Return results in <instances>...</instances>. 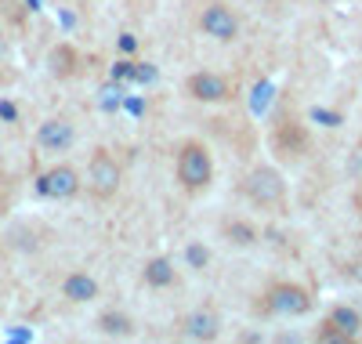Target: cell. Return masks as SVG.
<instances>
[{
    "label": "cell",
    "mask_w": 362,
    "mask_h": 344,
    "mask_svg": "<svg viewBox=\"0 0 362 344\" xmlns=\"http://www.w3.org/2000/svg\"><path fill=\"white\" fill-rule=\"evenodd\" d=\"M210 174H214V167H210V152L203 145H185L181 149L177 178H181L185 189H203V185H210Z\"/></svg>",
    "instance_id": "obj_1"
},
{
    "label": "cell",
    "mask_w": 362,
    "mask_h": 344,
    "mask_svg": "<svg viewBox=\"0 0 362 344\" xmlns=\"http://www.w3.org/2000/svg\"><path fill=\"white\" fill-rule=\"evenodd\" d=\"M247 196L261 207H272V203H283L286 200V181L279 178V171H272V167H257L250 171L247 178Z\"/></svg>",
    "instance_id": "obj_2"
},
{
    "label": "cell",
    "mask_w": 362,
    "mask_h": 344,
    "mask_svg": "<svg viewBox=\"0 0 362 344\" xmlns=\"http://www.w3.org/2000/svg\"><path fill=\"white\" fill-rule=\"evenodd\" d=\"M308 304H312V297L300 287H293V283H279V287H272V294H268V308L276 311V316H305Z\"/></svg>",
    "instance_id": "obj_3"
},
{
    "label": "cell",
    "mask_w": 362,
    "mask_h": 344,
    "mask_svg": "<svg viewBox=\"0 0 362 344\" xmlns=\"http://www.w3.org/2000/svg\"><path fill=\"white\" fill-rule=\"evenodd\" d=\"M87 178H90V189H95L98 196H112L119 189V164L112 160L109 152H95Z\"/></svg>",
    "instance_id": "obj_4"
},
{
    "label": "cell",
    "mask_w": 362,
    "mask_h": 344,
    "mask_svg": "<svg viewBox=\"0 0 362 344\" xmlns=\"http://www.w3.org/2000/svg\"><path fill=\"white\" fill-rule=\"evenodd\" d=\"M199 25H203V33H206V37H214V40H235V33H239V22H235V15H232L225 4H210V8H203Z\"/></svg>",
    "instance_id": "obj_5"
},
{
    "label": "cell",
    "mask_w": 362,
    "mask_h": 344,
    "mask_svg": "<svg viewBox=\"0 0 362 344\" xmlns=\"http://www.w3.org/2000/svg\"><path fill=\"white\" fill-rule=\"evenodd\" d=\"M37 189L47 200H69L76 193V171L73 167H51L47 174H40Z\"/></svg>",
    "instance_id": "obj_6"
},
{
    "label": "cell",
    "mask_w": 362,
    "mask_h": 344,
    "mask_svg": "<svg viewBox=\"0 0 362 344\" xmlns=\"http://www.w3.org/2000/svg\"><path fill=\"white\" fill-rule=\"evenodd\" d=\"M189 91L199 102H221V98H228V80L218 73H196L189 80Z\"/></svg>",
    "instance_id": "obj_7"
},
{
    "label": "cell",
    "mask_w": 362,
    "mask_h": 344,
    "mask_svg": "<svg viewBox=\"0 0 362 344\" xmlns=\"http://www.w3.org/2000/svg\"><path fill=\"white\" fill-rule=\"evenodd\" d=\"M73 127H69V123L66 120H47L44 123V127L37 131V142L47 149V152H66L69 145H73Z\"/></svg>",
    "instance_id": "obj_8"
},
{
    "label": "cell",
    "mask_w": 362,
    "mask_h": 344,
    "mask_svg": "<svg viewBox=\"0 0 362 344\" xmlns=\"http://www.w3.org/2000/svg\"><path fill=\"white\" fill-rule=\"evenodd\" d=\"M218 326H221V319L210 308H199V311H192V316L185 319V333L196 337V340H214L218 337Z\"/></svg>",
    "instance_id": "obj_9"
},
{
    "label": "cell",
    "mask_w": 362,
    "mask_h": 344,
    "mask_svg": "<svg viewBox=\"0 0 362 344\" xmlns=\"http://www.w3.org/2000/svg\"><path fill=\"white\" fill-rule=\"evenodd\" d=\"M62 290H66L69 301H95V297H98V283H95L90 275H83V272H73V275L66 279Z\"/></svg>",
    "instance_id": "obj_10"
},
{
    "label": "cell",
    "mask_w": 362,
    "mask_h": 344,
    "mask_svg": "<svg viewBox=\"0 0 362 344\" xmlns=\"http://www.w3.org/2000/svg\"><path fill=\"white\" fill-rule=\"evenodd\" d=\"M329 323H334L344 337H358V330H362V319H358V311L355 308H334V311H329Z\"/></svg>",
    "instance_id": "obj_11"
},
{
    "label": "cell",
    "mask_w": 362,
    "mask_h": 344,
    "mask_svg": "<svg viewBox=\"0 0 362 344\" xmlns=\"http://www.w3.org/2000/svg\"><path fill=\"white\" fill-rule=\"evenodd\" d=\"M145 283L148 287H170L174 283V268L167 258H156V261H148L145 265Z\"/></svg>",
    "instance_id": "obj_12"
},
{
    "label": "cell",
    "mask_w": 362,
    "mask_h": 344,
    "mask_svg": "<svg viewBox=\"0 0 362 344\" xmlns=\"http://www.w3.org/2000/svg\"><path fill=\"white\" fill-rule=\"evenodd\" d=\"M98 323H102V330L112 333V337H127V333H134V323H131L127 316H119V311H105Z\"/></svg>",
    "instance_id": "obj_13"
},
{
    "label": "cell",
    "mask_w": 362,
    "mask_h": 344,
    "mask_svg": "<svg viewBox=\"0 0 362 344\" xmlns=\"http://www.w3.org/2000/svg\"><path fill=\"white\" fill-rule=\"evenodd\" d=\"M51 66H54L58 76H69L76 69V51L73 47H54L51 51Z\"/></svg>",
    "instance_id": "obj_14"
},
{
    "label": "cell",
    "mask_w": 362,
    "mask_h": 344,
    "mask_svg": "<svg viewBox=\"0 0 362 344\" xmlns=\"http://www.w3.org/2000/svg\"><path fill=\"white\" fill-rule=\"evenodd\" d=\"M225 236H228L232 243H239V246H243V243H254V236H257V232H254L250 225H243V222H232V225L225 229Z\"/></svg>",
    "instance_id": "obj_15"
},
{
    "label": "cell",
    "mask_w": 362,
    "mask_h": 344,
    "mask_svg": "<svg viewBox=\"0 0 362 344\" xmlns=\"http://www.w3.org/2000/svg\"><path fill=\"white\" fill-rule=\"evenodd\" d=\"M131 84H156V66H148V62H134V66H131Z\"/></svg>",
    "instance_id": "obj_16"
},
{
    "label": "cell",
    "mask_w": 362,
    "mask_h": 344,
    "mask_svg": "<svg viewBox=\"0 0 362 344\" xmlns=\"http://www.w3.org/2000/svg\"><path fill=\"white\" fill-rule=\"evenodd\" d=\"M185 258H189V265H192V268H206V261H210V254H206V246H199V243L185 250Z\"/></svg>",
    "instance_id": "obj_17"
},
{
    "label": "cell",
    "mask_w": 362,
    "mask_h": 344,
    "mask_svg": "<svg viewBox=\"0 0 362 344\" xmlns=\"http://www.w3.org/2000/svg\"><path fill=\"white\" fill-rule=\"evenodd\" d=\"M116 105H119V91H116V84H109V87L102 91V109H105V113H112Z\"/></svg>",
    "instance_id": "obj_18"
},
{
    "label": "cell",
    "mask_w": 362,
    "mask_h": 344,
    "mask_svg": "<svg viewBox=\"0 0 362 344\" xmlns=\"http://www.w3.org/2000/svg\"><path fill=\"white\" fill-rule=\"evenodd\" d=\"M319 337H322V340H337V344H341V340H351V337H344V333H341L334 323H329V319L322 323V333H319Z\"/></svg>",
    "instance_id": "obj_19"
},
{
    "label": "cell",
    "mask_w": 362,
    "mask_h": 344,
    "mask_svg": "<svg viewBox=\"0 0 362 344\" xmlns=\"http://www.w3.org/2000/svg\"><path fill=\"white\" fill-rule=\"evenodd\" d=\"M131 66H134V62H116V66H112V84L131 80Z\"/></svg>",
    "instance_id": "obj_20"
},
{
    "label": "cell",
    "mask_w": 362,
    "mask_h": 344,
    "mask_svg": "<svg viewBox=\"0 0 362 344\" xmlns=\"http://www.w3.org/2000/svg\"><path fill=\"white\" fill-rule=\"evenodd\" d=\"M268 95H272V84H261V87H257V98H254V109H257V113L268 105Z\"/></svg>",
    "instance_id": "obj_21"
},
{
    "label": "cell",
    "mask_w": 362,
    "mask_h": 344,
    "mask_svg": "<svg viewBox=\"0 0 362 344\" xmlns=\"http://www.w3.org/2000/svg\"><path fill=\"white\" fill-rule=\"evenodd\" d=\"M312 116H315V120H322L326 127H337V123H341V120H337L334 113H326V109H312Z\"/></svg>",
    "instance_id": "obj_22"
},
{
    "label": "cell",
    "mask_w": 362,
    "mask_h": 344,
    "mask_svg": "<svg viewBox=\"0 0 362 344\" xmlns=\"http://www.w3.org/2000/svg\"><path fill=\"white\" fill-rule=\"evenodd\" d=\"M116 44H119V51H127V55H131V51H138V40H134L131 33H119V40H116Z\"/></svg>",
    "instance_id": "obj_23"
},
{
    "label": "cell",
    "mask_w": 362,
    "mask_h": 344,
    "mask_svg": "<svg viewBox=\"0 0 362 344\" xmlns=\"http://www.w3.org/2000/svg\"><path fill=\"white\" fill-rule=\"evenodd\" d=\"M0 120H18V109L11 102H0Z\"/></svg>",
    "instance_id": "obj_24"
},
{
    "label": "cell",
    "mask_w": 362,
    "mask_h": 344,
    "mask_svg": "<svg viewBox=\"0 0 362 344\" xmlns=\"http://www.w3.org/2000/svg\"><path fill=\"white\" fill-rule=\"evenodd\" d=\"M124 105H127V109H131L134 116H141V113H145V102H141V98H127Z\"/></svg>",
    "instance_id": "obj_25"
},
{
    "label": "cell",
    "mask_w": 362,
    "mask_h": 344,
    "mask_svg": "<svg viewBox=\"0 0 362 344\" xmlns=\"http://www.w3.org/2000/svg\"><path fill=\"white\" fill-rule=\"evenodd\" d=\"M0 55H4V44H0Z\"/></svg>",
    "instance_id": "obj_26"
}]
</instances>
